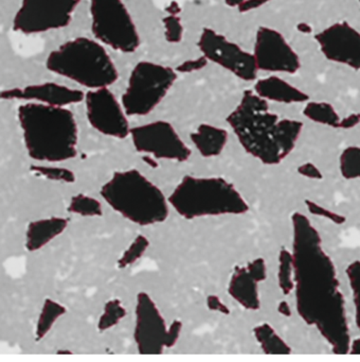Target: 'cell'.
<instances>
[{
  "label": "cell",
  "mask_w": 360,
  "mask_h": 362,
  "mask_svg": "<svg viewBox=\"0 0 360 362\" xmlns=\"http://www.w3.org/2000/svg\"><path fill=\"white\" fill-rule=\"evenodd\" d=\"M294 302L301 319L313 326L336 355L349 354V317L332 257L311 220L300 211L292 216Z\"/></svg>",
  "instance_id": "obj_1"
},
{
  "label": "cell",
  "mask_w": 360,
  "mask_h": 362,
  "mask_svg": "<svg viewBox=\"0 0 360 362\" xmlns=\"http://www.w3.org/2000/svg\"><path fill=\"white\" fill-rule=\"evenodd\" d=\"M243 149L267 166L281 164L296 148L303 130L298 120L281 119L256 92L246 90L227 117Z\"/></svg>",
  "instance_id": "obj_2"
},
{
  "label": "cell",
  "mask_w": 360,
  "mask_h": 362,
  "mask_svg": "<svg viewBox=\"0 0 360 362\" xmlns=\"http://www.w3.org/2000/svg\"><path fill=\"white\" fill-rule=\"evenodd\" d=\"M17 118L32 160L56 164L78 156V124L67 107L25 103L19 105Z\"/></svg>",
  "instance_id": "obj_3"
},
{
  "label": "cell",
  "mask_w": 360,
  "mask_h": 362,
  "mask_svg": "<svg viewBox=\"0 0 360 362\" xmlns=\"http://www.w3.org/2000/svg\"><path fill=\"white\" fill-rule=\"evenodd\" d=\"M100 192L116 213L137 226H155L169 217V199L137 169L114 171Z\"/></svg>",
  "instance_id": "obj_4"
},
{
  "label": "cell",
  "mask_w": 360,
  "mask_h": 362,
  "mask_svg": "<svg viewBox=\"0 0 360 362\" xmlns=\"http://www.w3.org/2000/svg\"><path fill=\"white\" fill-rule=\"evenodd\" d=\"M167 199L186 220L244 215L250 209L241 192L222 177L184 175Z\"/></svg>",
  "instance_id": "obj_5"
},
{
  "label": "cell",
  "mask_w": 360,
  "mask_h": 362,
  "mask_svg": "<svg viewBox=\"0 0 360 362\" xmlns=\"http://www.w3.org/2000/svg\"><path fill=\"white\" fill-rule=\"evenodd\" d=\"M46 67L88 90L109 88L119 79L118 69L103 44L85 37L70 40L50 52Z\"/></svg>",
  "instance_id": "obj_6"
},
{
  "label": "cell",
  "mask_w": 360,
  "mask_h": 362,
  "mask_svg": "<svg viewBox=\"0 0 360 362\" xmlns=\"http://www.w3.org/2000/svg\"><path fill=\"white\" fill-rule=\"evenodd\" d=\"M177 80V71L171 67L141 61L131 69L121 103L128 116L152 113Z\"/></svg>",
  "instance_id": "obj_7"
},
{
  "label": "cell",
  "mask_w": 360,
  "mask_h": 362,
  "mask_svg": "<svg viewBox=\"0 0 360 362\" xmlns=\"http://www.w3.org/2000/svg\"><path fill=\"white\" fill-rule=\"evenodd\" d=\"M89 4L95 40L122 54H133L139 48V33L122 0H89Z\"/></svg>",
  "instance_id": "obj_8"
},
{
  "label": "cell",
  "mask_w": 360,
  "mask_h": 362,
  "mask_svg": "<svg viewBox=\"0 0 360 362\" xmlns=\"http://www.w3.org/2000/svg\"><path fill=\"white\" fill-rule=\"evenodd\" d=\"M80 0H21L13 20V30L40 35L69 26Z\"/></svg>",
  "instance_id": "obj_9"
},
{
  "label": "cell",
  "mask_w": 360,
  "mask_h": 362,
  "mask_svg": "<svg viewBox=\"0 0 360 362\" xmlns=\"http://www.w3.org/2000/svg\"><path fill=\"white\" fill-rule=\"evenodd\" d=\"M129 136L138 153L148 154L157 160L184 163L192 154L173 124L165 120L133 127Z\"/></svg>",
  "instance_id": "obj_10"
},
{
  "label": "cell",
  "mask_w": 360,
  "mask_h": 362,
  "mask_svg": "<svg viewBox=\"0 0 360 362\" xmlns=\"http://www.w3.org/2000/svg\"><path fill=\"white\" fill-rule=\"evenodd\" d=\"M197 46L209 62L230 71L239 79L247 82L256 79L258 69L253 54L246 52L213 29H203Z\"/></svg>",
  "instance_id": "obj_11"
},
{
  "label": "cell",
  "mask_w": 360,
  "mask_h": 362,
  "mask_svg": "<svg viewBox=\"0 0 360 362\" xmlns=\"http://www.w3.org/2000/svg\"><path fill=\"white\" fill-rule=\"evenodd\" d=\"M84 101L87 120L95 131L118 139H124L131 135L128 115L109 88L89 90Z\"/></svg>",
  "instance_id": "obj_12"
},
{
  "label": "cell",
  "mask_w": 360,
  "mask_h": 362,
  "mask_svg": "<svg viewBox=\"0 0 360 362\" xmlns=\"http://www.w3.org/2000/svg\"><path fill=\"white\" fill-rule=\"evenodd\" d=\"M167 328L164 317L150 294H137L133 340L140 355H161L167 349Z\"/></svg>",
  "instance_id": "obj_13"
},
{
  "label": "cell",
  "mask_w": 360,
  "mask_h": 362,
  "mask_svg": "<svg viewBox=\"0 0 360 362\" xmlns=\"http://www.w3.org/2000/svg\"><path fill=\"white\" fill-rule=\"evenodd\" d=\"M253 56L258 71L266 73L294 74L301 66L300 58L283 35L268 27L256 33Z\"/></svg>",
  "instance_id": "obj_14"
},
{
  "label": "cell",
  "mask_w": 360,
  "mask_h": 362,
  "mask_svg": "<svg viewBox=\"0 0 360 362\" xmlns=\"http://www.w3.org/2000/svg\"><path fill=\"white\" fill-rule=\"evenodd\" d=\"M323 56L330 62L360 69V33L347 23H337L316 35Z\"/></svg>",
  "instance_id": "obj_15"
},
{
  "label": "cell",
  "mask_w": 360,
  "mask_h": 362,
  "mask_svg": "<svg viewBox=\"0 0 360 362\" xmlns=\"http://www.w3.org/2000/svg\"><path fill=\"white\" fill-rule=\"evenodd\" d=\"M266 279L267 264L264 258L258 257L245 266L235 267L229 279V296L246 310H258L260 308L258 284Z\"/></svg>",
  "instance_id": "obj_16"
},
{
  "label": "cell",
  "mask_w": 360,
  "mask_h": 362,
  "mask_svg": "<svg viewBox=\"0 0 360 362\" xmlns=\"http://www.w3.org/2000/svg\"><path fill=\"white\" fill-rule=\"evenodd\" d=\"M84 92L78 88H68L55 82L34 84L23 88H11L2 90V100H20L25 103H37L53 107H67L78 105L85 99Z\"/></svg>",
  "instance_id": "obj_17"
},
{
  "label": "cell",
  "mask_w": 360,
  "mask_h": 362,
  "mask_svg": "<svg viewBox=\"0 0 360 362\" xmlns=\"http://www.w3.org/2000/svg\"><path fill=\"white\" fill-rule=\"evenodd\" d=\"M68 223L69 221L63 217L44 218L30 222L25 230V249L29 252L40 251L61 236L67 230Z\"/></svg>",
  "instance_id": "obj_18"
},
{
  "label": "cell",
  "mask_w": 360,
  "mask_h": 362,
  "mask_svg": "<svg viewBox=\"0 0 360 362\" xmlns=\"http://www.w3.org/2000/svg\"><path fill=\"white\" fill-rule=\"evenodd\" d=\"M254 92L265 100L284 105L303 103L308 100V96L304 92L277 76L258 80L254 86Z\"/></svg>",
  "instance_id": "obj_19"
},
{
  "label": "cell",
  "mask_w": 360,
  "mask_h": 362,
  "mask_svg": "<svg viewBox=\"0 0 360 362\" xmlns=\"http://www.w3.org/2000/svg\"><path fill=\"white\" fill-rule=\"evenodd\" d=\"M190 139L203 158H211L222 153L228 143L229 134L220 127L201 124L195 132L191 133Z\"/></svg>",
  "instance_id": "obj_20"
},
{
  "label": "cell",
  "mask_w": 360,
  "mask_h": 362,
  "mask_svg": "<svg viewBox=\"0 0 360 362\" xmlns=\"http://www.w3.org/2000/svg\"><path fill=\"white\" fill-rule=\"evenodd\" d=\"M252 332L263 353L267 355H289L292 353V347L277 334L270 324H258L254 326Z\"/></svg>",
  "instance_id": "obj_21"
},
{
  "label": "cell",
  "mask_w": 360,
  "mask_h": 362,
  "mask_svg": "<svg viewBox=\"0 0 360 362\" xmlns=\"http://www.w3.org/2000/svg\"><path fill=\"white\" fill-rule=\"evenodd\" d=\"M67 313V308L53 298H46L35 326V340L40 341L52 329L54 324Z\"/></svg>",
  "instance_id": "obj_22"
},
{
  "label": "cell",
  "mask_w": 360,
  "mask_h": 362,
  "mask_svg": "<svg viewBox=\"0 0 360 362\" xmlns=\"http://www.w3.org/2000/svg\"><path fill=\"white\" fill-rule=\"evenodd\" d=\"M303 115L316 124L330 128H340L341 118L332 105L328 103H308L303 110Z\"/></svg>",
  "instance_id": "obj_23"
},
{
  "label": "cell",
  "mask_w": 360,
  "mask_h": 362,
  "mask_svg": "<svg viewBox=\"0 0 360 362\" xmlns=\"http://www.w3.org/2000/svg\"><path fill=\"white\" fill-rule=\"evenodd\" d=\"M294 267L292 252L286 247H282L277 256V286L284 296H288L294 291Z\"/></svg>",
  "instance_id": "obj_24"
},
{
  "label": "cell",
  "mask_w": 360,
  "mask_h": 362,
  "mask_svg": "<svg viewBox=\"0 0 360 362\" xmlns=\"http://www.w3.org/2000/svg\"><path fill=\"white\" fill-rule=\"evenodd\" d=\"M67 211L73 215L85 218L102 217L103 207L101 202L93 197L84 194H78L70 199Z\"/></svg>",
  "instance_id": "obj_25"
},
{
  "label": "cell",
  "mask_w": 360,
  "mask_h": 362,
  "mask_svg": "<svg viewBox=\"0 0 360 362\" xmlns=\"http://www.w3.org/2000/svg\"><path fill=\"white\" fill-rule=\"evenodd\" d=\"M127 315V310L119 298H112L104 305L103 313L97 320V328L100 332H105L118 325Z\"/></svg>",
  "instance_id": "obj_26"
},
{
  "label": "cell",
  "mask_w": 360,
  "mask_h": 362,
  "mask_svg": "<svg viewBox=\"0 0 360 362\" xmlns=\"http://www.w3.org/2000/svg\"><path fill=\"white\" fill-rule=\"evenodd\" d=\"M339 169L345 180H360V147L349 146L341 152Z\"/></svg>",
  "instance_id": "obj_27"
},
{
  "label": "cell",
  "mask_w": 360,
  "mask_h": 362,
  "mask_svg": "<svg viewBox=\"0 0 360 362\" xmlns=\"http://www.w3.org/2000/svg\"><path fill=\"white\" fill-rule=\"evenodd\" d=\"M150 240L148 237L144 235H138L131 245L127 247V249L123 252L122 255L119 258L116 262V266L119 269L123 270V269L128 268V267L133 266V264L141 259L143 257L145 252L148 251L150 247Z\"/></svg>",
  "instance_id": "obj_28"
},
{
  "label": "cell",
  "mask_w": 360,
  "mask_h": 362,
  "mask_svg": "<svg viewBox=\"0 0 360 362\" xmlns=\"http://www.w3.org/2000/svg\"><path fill=\"white\" fill-rule=\"evenodd\" d=\"M30 171L38 177H44L50 181L61 182L65 184H73L76 182V175L73 171L65 167L54 166V165L32 164Z\"/></svg>",
  "instance_id": "obj_29"
},
{
  "label": "cell",
  "mask_w": 360,
  "mask_h": 362,
  "mask_svg": "<svg viewBox=\"0 0 360 362\" xmlns=\"http://www.w3.org/2000/svg\"><path fill=\"white\" fill-rule=\"evenodd\" d=\"M349 289L353 296L354 321L360 332V260H354L345 269Z\"/></svg>",
  "instance_id": "obj_30"
},
{
  "label": "cell",
  "mask_w": 360,
  "mask_h": 362,
  "mask_svg": "<svg viewBox=\"0 0 360 362\" xmlns=\"http://www.w3.org/2000/svg\"><path fill=\"white\" fill-rule=\"evenodd\" d=\"M164 26V37L167 42L171 44H178L184 39V26L181 20L176 14H169L163 18Z\"/></svg>",
  "instance_id": "obj_31"
},
{
  "label": "cell",
  "mask_w": 360,
  "mask_h": 362,
  "mask_svg": "<svg viewBox=\"0 0 360 362\" xmlns=\"http://www.w3.org/2000/svg\"><path fill=\"white\" fill-rule=\"evenodd\" d=\"M304 203L307 211L313 216L323 218V219L328 220V221L332 222V223L337 224V226H340V224H343L347 221L345 216L336 213V211H330V209H326V207L322 206V205L318 204V203L313 202V201L306 199Z\"/></svg>",
  "instance_id": "obj_32"
},
{
  "label": "cell",
  "mask_w": 360,
  "mask_h": 362,
  "mask_svg": "<svg viewBox=\"0 0 360 362\" xmlns=\"http://www.w3.org/2000/svg\"><path fill=\"white\" fill-rule=\"evenodd\" d=\"M208 59L205 56L199 57L192 60L184 61L181 64L176 67L175 71L180 74H191L194 71H201L208 65Z\"/></svg>",
  "instance_id": "obj_33"
},
{
  "label": "cell",
  "mask_w": 360,
  "mask_h": 362,
  "mask_svg": "<svg viewBox=\"0 0 360 362\" xmlns=\"http://www.w3.org/2000/svg\"><path fill=\"white\" fill-rule=\"evenodd\" d=\"M182 327H184V323L180 320H174L169 324V328H167V342H165L167 349H173L177 344L180 334H181Z\"/></svg>",
  "instance_id": "obj_34"
},
{
  "label": "cell",
  "mask_w": 360,
  "mask_h": 362,
  "mask_svg": "<svg viewBox=\"0 0 360 362\" xmlns=\"http://www.w3.org/2000/svg\"><path fill=\"white\" fill-rule=\"evenodd\" d=\"M205 304H207L208 309L210 311L222 313V315H230V308L216 294H209L205 298Z\"/></svg>",
  "instance_id": "obj_35"
},
{
  "label": "cell",
  "mask_w": 360,
  "mask_h": 362,
  "mask_svg": "<svg viewBox=\"0 0 360 362\" xmlns=\"http://www.w3.org/2000/svg\"><path fill=\"white\" fill-rule=\"evenodd\" d=\"M296 173L301 175V177H306L309 180H322L323 179V175H322L320 169L316 166L313 163H304V164L300 165L296 168Z\"/></svg>",
  "instance_id": "obj_36"
},
{
  "label": "cell",
  "mask_w": 360,
  "mask_h": 362,
  "mask_svg": "<svg viewBox=\"0 0 360 362\" xmlns=\"http://www.w3.org/2000/svg\"><path fill=\"white\" fill-rule=\"evenodd\" d=\"M360 122V114H352L347 117L342 118L340 122V128L342 130H349V129L355 128Z\"/></svg>",
  "instance_id": "obj_37"
},
{
  "label": "cell",
  "mask_w": 360,
  "mask_h": 362,
  "mask_svg": "<svg viewBox=\"0 0 360 362\" xmlns=\"http://www.w3.org/2000/svg\"><path fill=\"white\" fill-rule=\"evenodd\" d=\"M266 1L267 0H245V1L239 6V10L241 12L250 11V10L260 7V5L266 3Z\"/></svg>",
  "instance_id": "obj_38"
},
{
  "label": "cell",
  "mask_w": 360,
  "mask_h": 362,
  "mask_svg": "<svg viewBox=\"0 0 360 362\" xmlns=\"http://www.w3.org/2000/svg\"><path fill=\"white\" fill-rule=\"evenodd\" d=\"M277 313L283 317H290L292 315V308L286 300H281L277 305Z\"/></svg>",
  "instance_id": "obj_39"
},
{
  "label": "cell",
  "mask_w": 360,
  "mask_h": 362,
  "mask_svg": "<svg viewBox=\"0 0 360 362\" xmlns=\"http://www.w3.org/2000/svg\"><path fill=\"white\" fill-rule=\"evenodd\" d=\"M349 354H351V355H360V338H355L351 341Z\"/></svg>",
  "instance_id": "obj_40"
},
{
  "label": "cell",
  "mask_w": 360,
  "mask_h": 362,
  "mask_svg": "<svg viewBox=\"0 0 360 362\" xmlns=\"http://www.w3.org/2000/svg\"><path fill=\"white\" fill-rule=\"evenodd\" d=\"M142 160H143L148 166L152 167V168H157V167H158V162H157V158H155L154 156L143 154Z\"/></svg>",
  "instance_id": "obj_41"
},
{
  "label": "cell",
  "mask_w": 360,
  "mask_h": 362,
  "mask_svg": "<svg viewBox=\"0 0 360 362\" xmlns=\"http://www.w3.org/2000/svg\"><path fill=\"white\" fill-rule=\"evenodd\" d=\"M224 4L231 8H239L245 0H224Z\"/></svg>",
  "instance_id": "obj_42"
},
{
  "label": "cell",
  "mask_w": 360,
  "mask_h": 362,
  "mask_svg": "<svg viewBox=\"0 0 360 362\" xmlns=\"http://www.w3.org/2000/svg\"><path fill=\"white\" fill-rule=\"evenodd\" d=\"M56 354H59V355H71L72 353L71 351H69V349H59V351H56Z\"/></svg>",
  "instance_id": "obj_43"
},
{
  "label": "cell",
  "mask_w": 360,
  "mask_h": 362,
  "mask_svg": "<svg viewBox=\"0 0 360 362\" xmlns=\"http://www.w3.org/2000/svg\"><path fill=\"white\" fill-rule=\"evenodd\" d=\"M358 1H359V4H360V0H358Z\"/></svg>",
  "instance_id": "obj_44"
}]
</instances>
